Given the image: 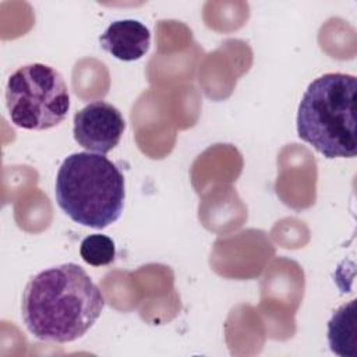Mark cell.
Returning a JSON list of instances; mask_svg holds the SVG:
<instances>
[{"label": "cell", "instance_id": "3", "mask_svg": "<svg viewBox=\"0 0 357 357\" xmlns=\"http://www.w3.org/2000/svg\"><path fill=\"white\" fill-rule=\"evenodd\" d=\"M357 79L344 73L315 78L301 96L297 134L328 159L354 158Z\"/></svg>", "mask_w": 357, "mask_h": 357}, {"label": "cell", "instance_id": "4", "mask_svg": "<svg viewBox=\"0 0 357 357\" xmlns=\"http://www.w3.org/2000/svg\"><path fill=\"white\" fill-rule=\"evenodd\" d=\"M6 105L11 123L24 130H49L70 110V95L61 74L42 63L15 70L6 85Z\"/></svg>", "mask_w": 357, "mask_h": 357}, {"label": "cell", "instance_id": "7", "mask_svg": "<svg viewBox=\"0 0 357 357\" xmlns=\"http://www.w3.org/2000/svg\"><path fill=\"white\" fill-rule=\"evenodd\" d=\"M328 343L340 357H356V300L339 307L328 322Z\"/></svg>", "mask_w": 357, "mask_h": 357}, {"label": "cell", "instance_id": "5", "mask_svg": "<svg viewBox=\"0 0 357 357\" xmlns=\"http://www.w3.org/2000/svg\"><path fill=\"white\" fill-rule=\"evenodd\" d=\"M126 130L123 114L113 105L95 100L74 114V139L88 152L105 155L120 142Z\"/></svg>", "mask_w": 357, "mask_h": 357}, {"label": "cell", "instance_id": "6", "mask_svg": "<svg viewBox=\"0 0 357 357\" xmlns=\"http://www.w3.org/2000/svg\"><path fill=\"white\" fill-rule=\"evenodd\" d=\"M100 46L121 61L141 59L149 49V29L137 20H119L112 22L99 38Z\"/></svg>", "mask_w": 357, "mask_h": 357}, {"label": "cell", "instance_id": "2", "mask_svg": "<svg viewBox=\"0 0 357 357\" xmlns=\"http://www.w3.org/2000/svg\"><path fill=\"white\" fill-rule=\"evenodd\" d=\"M54 195L75 223L102 230L114 223L124 206V176L100 153L75 152L59 167Z\"/></svg>", "mask_w": 357, "mask_h": 357}, {"label": "cell", "instance_id": "8", "mask_svg": "<svg viewBox=\"0 0 357 357\" xmlns=\"http://www.w3.org/2000/svg\"><path fill=\"white\" fill-rule=\"evenodd\" d=\"M79 255L88 265L103 266L114 261V241L105 234H89L79 245Z\"/></svg>", "mask_w": 357, "mask_h": 357}, {"label": "cell", "instance_id": "1", "mask_svg": "<svg viewBox=\"0 0 357 357\" xmlns=\"http://www.w3.org/2000/svg\"><path fill=\"white\" fill-rule=\"evenodd\" d=\"M103 307V294L89 275L67 262L29 279L22 291L21 317L33 337L67 343L84 336Z\"/></svg>", "mask_w": 357, "mask_h": 357}]
</instances>
